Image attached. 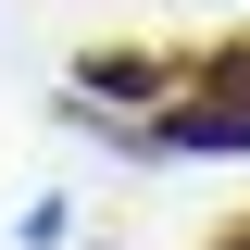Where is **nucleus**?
<instances>
[{"mask_svg":"<svg viewBox=\"0 0 250 250\" xmlns=\"http://www.w3.org/2000/svg\"><path fill=\"white\" fill-rule=\"evenodd\" d=\"M163 150H250V100H188V113H163Z\"/></svg>","mask_w":250,"mask_h":250,"instance_id":"f257e3e1","label":"nucleus"}]
</instances>
